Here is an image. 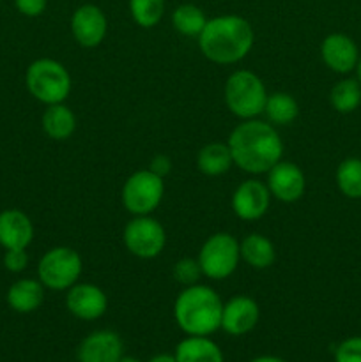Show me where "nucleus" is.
I'll return each mask as SVG.
<instances>
[{
  "mask_svg": "<svg viewBox=\"0 0 361 362\" xmlns=\"http://www.w3.org/2000/svg\"><path fill=\"white\" fill-rule=\"evenodd\" d=\"M356 71H357V81L361 83V57H360V62H357V66H356Z\"/></svg>",
  "mask_w": 361,
  "mask_h": 362,
  "instance_id": "36",
  "label": "nucleus"
},
{
  "mask_svg": "<svg viewBox=\"0 0 361 362\" xmlns=\"http://www.w3.org/2000/svg\"><path fill=\"white\" fill-rule=\"evenodd\" d=\"M66 308L74 318L92 322L101 318L108 310V297L92 283H76L66 293Z\"/></svg>",
  "mask_w": 361,
  "mask_h": 362,
  "instance_id": "13",
  "label": "nucleus"
},
{
  "mask_svg": "<svg viewBox=\"0 0 361 362\" xmlns=\"http://www.w3.org/2000/svg\"><path fill=\"white\" fill-rule=\"evenodd\" d=\"M25 85L32 98L48 106L66 101L73 81L67 67L59 60L38 59L27 67Z\"/></svg>",
  "mask_w": 361,
  "mask_h": 362,
  "instance_id": "5",
  "label": "nucleus"
},
{
  "mask_svg": "<svg viewBox=\"0 0 361 362\" xmlns=\"http://www.w3.org/2000/svg\"><path fill=\"white\" fill-rule=\"evenodd\" d=\"M336 186L343 197L361 200V159L347 158L338 165L335 173Z\"/></svg>",
  "mask_w": 361,
  "mask_h": 362,
  "instance_id": "26",
  "label": "nucleus"
},
{
  "mask_svg": "<svg viewBox=\"0 0 361 362\" xmlns=\"http://www.w3.org/2000/svg\"><path fill=\"white\" fill-rule=\"evenodd\" d=\"M0 2H2V0H0Z\"/></svg>",
  "mask_w": 361,
  "mask_h": 362,
  "instance_id": "37",
  "label": "nucleus"
},
{
  "mask_svg": "<svg viewBox=\"0 0 361 362\" xmlns=\"http://www.w3.org/2000/svg\"><path fill=\"white\" fill-rule=\"evenodd\" d=\"M250 362H287V361L280 359V357L276 356H258L255 357V359H251Z\"/></svg>",
  "mask_w": 361,
  "mask_h": 362,
  "instance_id": "34",
  "label": "nucleus"
},
{
  "mask_svg": "<svg viewBox=\"0 0 361 362\" xmlns=\"http://www.w3.org/2000/svg\"><path fill=\"white\" fill-rule=\"evenodd\" d=\"M329 103L338 113H353L361 105V83L357 78H343L333 85Z\"/></svg>",
  "mask_w": 361,
  "mask_h": 362,
  "instance_id": "25",
  "label": "nucleus"
},
{
  "mask_svg": "<svg viewBox=\"0 0 361 362\" xmlns=\"http://www.w3.org/2000/svg\"><path fill=\"white\" fill-rule=\"evenodd\" d=\"M165 0H130V14L142 28H152L165 16Z\"/></svg>",
  "mask_w": 361,
  "mask_h": 362,
  "instance_id": "27",
  "label": "nucleus"
},
{
  "mask_svg": "<svg viewBox=\"0 0 361 362\" xmlns=\"http://www.w3.org/2000/svg\"><path fill=\"white\" fill-rule=\"evenodd\" d=\"M268 90L258 74L248 69H237L227 78L223 99L230 113L241 120L257 119L264 113Z\"/></svg>",
  "mask_w": 361,
  "mask_h": 362,
  "instance_id": "4",
  "label": "nucleus"
},
{
  "mask_svg": "<svg viewBox=\"0 0 361 362\" xmlns=\"http://www.w3.org/2000/svg\"><path fill=\"white\" fill-rule=\"evenodd\" d=\"M149 170H151V172H154L156 175H159L165 179V175H168L170 170H172V161H170V158H166V156L158 154L152 158L151 165H149Z\"/></svg>",
  "mask_w": 361,
  "mask_h": 362,
  "instance_id": "32",
  "label": "nucleus"
},
{
  "mask_svg": "<svg viewBox=\"0 0 361 362\" xmlns=\"http://www.w3.org/2000/svg\"><path fill=\"white\" fill-rule=\"evenodd\" d=\"M117 362H140V361L134 359V357H130V356H122Z\"/></svg>",
  "mask_w": 361,
  "mask_h": 362,
  "instance_id": "35",
  "label": "nucleus"
},
{
  "mask_svg": "<svg viewBox=\"0 0 361 362\" xmlns=\"http://www.w3.org/2000/svg\"><path fill=\"white\" fill-rule=\"evenodd\" d=\"M46 6H48V0H14L18 13L28 18L41 16L46 11Z\"/></svg>",
  "mask_w": 361,
  "mask_h": 362,
  "instance_id": "31",
  "label": "nucleus"
},
{
  "mask_svg": "<svg viewBox=\"0 0 361 362\" xmlns=\"http://www.w3.org/2000/svg\"><path fill=\"white\" fill-rule=\"evenodd\" d=\"M108 32V18L101 7L84 4L76 7L71 16V34L84 48H96L101 45Z\"/></svg>",
  "mask_w": 361,
  "mask_h": 362,
  "instance_id": "10",
  "label": "nucleus"
},
{
  "mask_svg": "<svg viewBox=\"0 0 361 362\" xmlns=\"http://www.w3.org/2000/svg\"><path fill=\"white\" fill-rule=\"evenodd\" d=\"M205 23H207V16L195 4H180L172 13L173 28L186 37H198Z\"/></svg>",
  "mask_w": 361,
  "mask_h": 362,
  "instance_id": "24",
  "label": "nucleus"
},
{
  "mask_svg": "<svg viewBox=\"0 0 361 362\" xmlns=\"http://www.w3.org/2000/svg\"><path fill=\"white\" fill-rule=\"evenodd\" d=\"M197 260L205 278L212 281H222V279L230 278L239 265V243L232 233H214L202 244Z\"/></svg>",
  "mask_w": 361,
  "mask_h": 362,
  "instance_id": "7",
  "label": "nucleus"
},
{
  "mask_svg": "<svg viewBox=\"0 0 361 362\" xmlns=\"http://www.w3.org/2000/svg\"><path fill=\"white\" fill-rule=\"evenodd\" d=\"M260 318L257 300L248 296H236L223 304L222 327L229 336H244L253 331Z\"/></svg>",
  "mask_w": 361,
  "mask_h": 362,
  "instance_id": "14",
  "label": "nucleus"
},
{
  "mask_svg": "<svg viewBox=\"0 0 361 362\" xmlns=\"http://www.w3.org/2000/svg\"><path fill=\"white\" fill-rule=\"evenodd\" d=\"M234 166L232 152L229 144L211 141L204 145L197 154V168L207 177H219Z\"/></svg>",
  "mask_w": 361,
  "mask_h": 362,
  "instance_id": "22",
  "label": "nucleus"
},
{
  "mask_svg": "<svg viewBox=\"0 0 361 362\" xmlns=\"http://www.w3.org/2000/svg\"><path fill=\"white\" fill-rule=\"evenodd\" d=\"M234 165L250 175L268 173L283 156V141L271 122L248 119L237 124L229 136Z\"/></svg>",
  "mask_w": 361,
  "mask_h": 362,
  "instance_id": "1",
  "label": "nucleus"
},
{
  "mask_svg": "<svg viewBox=\"0 0 361 362\" xmlns=\"http://www.w3.org/2000/svg\"><path fill=\"white\" fill-rule=\"evenodd\" d=\"M271 193L268 184L257 179H248L236 187L232 194V211L243 221H257L269 211Z\"/></svg>",
  "mask_w": 361,
  "mask_h": 362,
  "instance_id": "12",
  "label": "nucleus"
},
{
  "mask_svg": "<svg viewBox=\"0 0 361 362\" xmlns=\"http://www.w3.org/2000/svg\"><path fill=\"white\" fill-rule=\"evenodd\" d=\"M28 265L27 250H6L4 253V267L9 272H23Z\"/></svg>",
  "mask_w": 361,
  "mask_h": 362,
  "instance_id": "30",
  "label": "nucleus"
},
{
  "mask_svg": "<svg viewBox=\"0 0 361 362\" xmlns=\"http://www.w3.org/2000/svg\"><path fill=\"white\" fill-rule=\"evenodd\" d=\"M255 32L250 21L237 14L209 18L198 35L202 55L214 64H236L251 52Z\"/></svg>",
  "mask_w": 361,
  "mask_h": 362,
  "instance_id": "2",
  "label": "nucleus"
},
{
  "mask_svg": "<svg viewBox=\"0 0 361 362\" xmlns=\"http://www.w3.org/2000/svg\"><path fill=\"white\" fill-rule=\"evenodd\" d=\"M268 189L273 198L283 204H294L306 191V177L303 170L290 161H278L268 172Z\"/></svg>",
  "mask_w": 361,
  "mask_h": 362,
  "instance_id": "11",
  "label": "nucleus"
},
{
  "mask_svg": "<svg viewBox=\"0 0 361 362\" xmlns=\"http://www.w3.org/2000/svg\"><path fill=\"white\" fill-rule=\"evenodd\" d=\"M124 356L122 339L113 331H94L76 349L78 362H117Z\"/></svg>",
  "mask_w": 361,
  "mask_h": 362,
  "instance_id": "16",
  "label": "nucleus"
},
{
  "mask_svg": "<svg viewBox=\"0 0 361 362\" xmlns=\"http://www.w3.org/2000/svg\"><path fill=\"white\" fill-rule=\"evenodd\" d=\"M172 274L173 279H176L179 285L184 286H191V285H197L198 279L202 278V269L198 260L195 258H180L173 264L172 269Z\"/></svg>",
  "mask_w": 361,
  "mask_h": 362,
  "instance_id": "28",
  "label": "nucleus"
},
{
  "mask_svg": "<svg viewBox=\"0 0 361 362\" xmlns=\"http://www.w3.org/2000/svg\"><path fill=\"white\" fill-rule=\"evenodd\" d=\"M84 271V262L78 251L67 246H57L46 251L38 265V279L45 288L67 292L76 285Z\"/></svg>",
  "mask_w": 361,
  "mask_h": 362,
  "instance_id": "6",
  "label": "nucleus"
},
{
  "mask_svg": "<svg viewBox=\"0 0 361 362\" xmlns=\"http://www.w3.org/2000/svg\"><path fill=\"white\" fill-rule=\"evenodd\" d=\"M147 362H177L173 354H158V356L151 357Z\"/></svg>",
  "mask_w": 361,
  "mask_h": 362,
  "instance_id": "33",
  "label": "nucleus"
},
{
  "mask_svg": "<svg viewBox=\"0 0 361 362\" xmlns=\"http://www.w3.org/2000/svg\"><path fill=\"white\" fill-rule=\"evenodd\" d=\"M34 239V225L20 209L0 212V246L4 250H27Z\"/></svg>",
  "mask_w": 361,
  "mask_h": 362,
  "instance_id": "17",
  "label": "nucleus"
},
{
  "mask_svg": "<svg viewBox=\"0 0 361 362\" xmlns=\"http://www.w3.org/2000/svg\"><path fill=\"white\" fill-rule=\"evenodd\" d=\"M41 126L46 136L55 141H64L76 131V115L64 103L48 105L42 113Z\"/></svg>",
  "mask_w": 361,
  "mask_h": 362,
  "instance_id": "20",
  "label": "nucleus"
},
{
  "mask_svg": "<svg viewBox=\"0 0 361 362\" xmlns=\"http://www.w3.org/2000/svg\"><path fill=\"white\" fill-rule=\"evenodd\" d=\"M264 113L273 126H289L299 115V105L289 92H275L268 95Z\"/></svg>",
  "mask_w": 361,
  "mask_h": 362,
  "instance_id": "23",
  "label": "nucleus"
},
{
  "mask_svg": "<svg viewBox=\"0 0 361 362\" xmlns=\"http://www.w3.org/2000/svg\"><path fill=\"white\" fill-rule=\"evenodd\" d=\"M177 362H225L222 349L209 336H188L176 346Z\"/></svg>",
  "mask_w": 361,
  "mask_h": 362,
  "instance_id": "19",
  "label": "nucleus"
},
{
  "mask_svg": "<svg viewBox=\"0 0 361 362\" xmlns=\"http://www.w3.org/2000/svg\"><path fill=\"white\" fill-rule=\"evenodd\" d=\"M239 250L241 260L257 271L271 267L276 260L275 244L262 233H248L239 243Z\"/></svg>",
  "mask_w": 361,
  "mask_h": 362,
  "instance_id": "21",
  "label": "nucleus"
},
{
  "mask_svg": "<svg viewBox=\"0 0 361 362\" xmlns=\"http://www.w3.org/2000/svg\"><path fill=\"white\" fill-rule=\"evenodd\" d=\"M335 362H361V336L343 339L335 350Z\"/></svg>",
  "mask_w": 361,
  "mask_h": 362,
  "instance_id": "29",
  "label": "nucleus"
},
{
  "mask_svg": "<svg viewBox=\"0 0 361 362\" xmlns=\"http://www.w3.org/2000/svg\"><path fill=\"white\" fill-rule=\"evenodd\" d=\"M126 250L133 257L151 260L159 257L166 246V232L158 219L151 216H134L122 232Z\"/></svg>",
  "mask_w": 361,
  "mask_h": 362,
  "instance_id": "9",
  "label": "nucleus"
},
{
  "mask_svg": "<svg viewBox=\"0 0 361 362\" xmlns=\"http://www.w3.org/2000/svg\"><path fill=\"white\" fill-rule=\"evenodd\" d=\"M322 62L338 74H349L360 62V49L353 37L342 32L326 35L321 45Z\"/></svg>",
  "mask_w": 361,
  "mask_h": 362,
  "instance_id": "15",
  "label": "nucleus"
},
{
  "mask_svg": "<svg viewBox=\"0 0 361 362\" xmlns=\"http://www.w3.org/2000/svg\"><path fill=\"white\" fill-rule=\"evenodd\" d=\"M6 300L11 310L16 313H32V311L39 310L45 300V285L39 279H18L7 290Z\"/></svg>",
  "mask_w": 361,
  "mask_h": 362,
  "instance_id": "18",
  "label": "nucleus"
},
{
  "mask_svg": "<svg viewBox=\"0 0 361 362\" xmlns=\"http://www.w3.org/2000/svg\"><path fill=\"white\" fill-rule=\"evenodd\" d=\"M223 300L207 285L186 286L173 303V318L186 336H211L222 327Z\"/></svg>",
  "mask_w": 361,
  "mask_h": 362,
  "instance_id": "3",
  "label": "nucleus"
},
{
  "mask_svg": "<svg viewBox=\"0 0 361 362\" xmlns=\"http://www.w3.org/2000/svg\"><path fill=\"white\" fill-rule=\"evenodd\" d=\"M165 197V179L151 170L131 173L122 186V205L133 216H151Z\"/></svg>",
  "mask_w": 361,
  "mask_h": 362,
  "instance_id": "8",
  "label": "nucleus"
}]
</instances>
